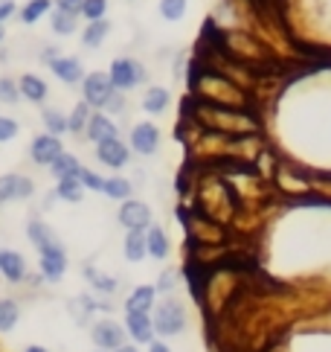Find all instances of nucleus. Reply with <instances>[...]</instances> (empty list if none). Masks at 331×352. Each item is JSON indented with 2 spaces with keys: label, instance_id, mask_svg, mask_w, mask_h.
Segmentation results:
<instances>
[{
  "label": "nucleus",
  "instance_id": "obj_1",
  "mask_svg": "<svg viewBox=\"0 0 331 352\" xmlns=\"http://www.w3.org/2000/svg\"><path fill=\"white\" fill-rule=\"evenodd\" d=\"M192 94L198 102L207 105H221V108H250V94L247 87H241L236 79H230L227 73H221L218 67L209 65H192Z\"/></svg>",
  "mask_w": 331,
  "mask_h": 352
},
{
  "label": "nucleus",
  "instance_id": "obj_2",
  "mask_svg": "<svg viewBox=\"0 0 331 352\" xmlns=\"http://www.w3.org/2000/svg\"><path fill=\"white\" fill-rule=\"evenodd\" d=\"M195 122L201 129L224 134V137H259L264 122L253 108H221V105H207L195 99L192 111Z\"/></svg>",
  "mask_w": 331,
  "mask_h": 352
},
{
  "label": "nucleus",
  "instance_id": "obj_3",
  "mask_svg": "<svg viewBox=\"0 0 331 352\" xmlns=\"http://www.w3.org/2000/svg\"><path fill=\"white\" fill-rule=\"evenodd\" d=\"M151 323H155L157 338H177L186 329V306L174 294L163 297L151 311Z\"/></svg>",
  "mask_w": 331,
  "mask_h": 352
},
{
  "label": "nucleus",
  "instance_id": "obj_4",
  "mask_svg": "<svg viewBox=\"0 0 331 352\" xmlns=\"http://www.w3.org/2000/svg\"><path fill=\"white\" fill-rule=\"evenodd\" d=\"M108 79H111V85H113V91L131 94L134 87H139V85H146V82H148V70H146V65H143L139 58L119 56V58H113V61H111Z\"/></svg>",
  "mask_w": 331,
  "mask_h": 352
},
{
  "label": "nucleus",
  "instance_id": "obj_5",
  "mask_svg": "<svg viewBox=\"0 0 331 352\" xmlns=\"http://www.w3.org/2000/svg\"><path fill=\"white\" fill-rule=\"evenodd\" d=\"M297 15L308 32L323 35V44H331V0H297Z\"/></svg>",
  "mask_w": 331,
  "mask_h": 352
},
{
  "label": "nucleus",
  "instance_id": "obj_6",
  "mask_svg": "<svg viewBox=\"0 0 331 352\" xmlns=\"http://www.w3.org/2000/svg\"><path fill=\"white\" fill-rule=\"evenodd\" d=\"M113 94L117 91H113V85L108 79V70L84 73V79H82V102H87L93 111H105V105L111 102Z\"/></svg>",
  "mask_w": 331,
  "mask_h": 352
},
{
  "label": "nucleus",
  "instance_id": "obj_7",
  "mask_svg": "<svg viewBox=\"0 0 331 352\" xmlns=\"http://www.w3.org/2000/svg\"><path fill=\"white\" fill-rule=\"evenodd\" d=\"M38 274L44 283H61L67 274V248L61 242H53L38 250Z\"/></svg>",
  "mask_w": 331,
  "mask_h": 352
},
{
  "label": "nucleus",
  "instance_id": "obj_8",
  "mask_svg": "<svg viewBox=\"0 0 331 352\" xmlns=\"http://www.w3.org/2000/svg\"><path fill=\"white\" fill-rule=\"evenodd\" d=\"M117 221L125 228V233H128V230L146 233L151 224H155V216H151V207L146 204V201L128 198V201H122V204H119V210H117Z\"/></svg>",
  "mask_w": 331,
  "mask_h": 352
},
{
  "label": "nucleus",
  "instance_id": "obj_9",
  "mask_svg": "<svg viewBox=\"0 0 331 352\" xmlns=\"http://www.w3.org/2000/svg\"><path fill=\"white\" fill-rule=\"evenodd\" d=\"M160 129L155 122H148V120H143V122H137V125H131V134H128V148L131 152H137L139 157H151V155H157L160 152Z\"/></svg>",
  "mask_w": 331,
  "mask_h": 352
},
{
  "label": "nucleus",
  "instance_id": "obj_10",
  "mask_svg": "<svg viewBox=\"0 0 331 352\" xmlns=\"http://www.w3.org/2000/svg\"><path fill=\"white\" fill-rule=\"evenodd\" d=\"M91 341L96 344V349H105V352H113L119 349L122 344H128V335H125V326L111 320V318H102L91 326Z\"/></svg>",
  "mask_w": 331,
  "mask_h": 352
},
{
  "label": "nucleus",
  "instance_id": "obj_11",
  "mask_svg": "<svg viewBox=\"0 0 331 352\" xmlns=\"http://www.w3.org/2000/svg\"><path fill=\"white\" fill-rule=\"evenodd\" d=\"M65 155V143H61V137H53V134H35L32 143H30V160L35 166L41 169H49L56 163V157Z\"/></svg>",
  "mask_w": 331,
  "mask_h": 352
},
{
  "label": "nucleus",
  "instance_id": "obj_12",
  "mask_svg": "<svg viewBox=\"0 0 331 352\" xmlns=\"http://www.w3.org/2000/svg\"><path fill=\"white\" fill-rule=\"evenodd\" d=\"M35 195V181L23 172H6L0 175V207L9 201H27Z\"/></svg>",
  "mask_w": 331,
  "mask_h": 352
},
{
  "label": "nucleus",
  "instance_id": "obj_13",
  "mask_svg": "<svg viewBox=\"0 0 331 352\" xmlns=\"http://www.w3.org/2000/svg\"><path fill=\"white\" fill-rule=\"evenodd\" d=\"M47 67H49V73L61 82V85H67V87H73V85H82V79H84V65H82V58L79 56H65V53H58V56H53L47 61Z\"/></svg>",
  "mask_w": 331,
  "mask_h": 352
},
{
  "label": "nucleus",
  "instance_id": "obj_14",
  "mask_svg": "<svg viewBox=\"0 0 331 352\" xmlns=\"http://www.w3.org/2000/svg\"><path fill=\"white\" fill-rule=\"evenodd\" d=\"M96 160L111 172H122L131 163V148L122 137H117V140H108V143L96 146Z\"/></svg>",
  "mask_w": 331,
  "mask_h": 352
},
{
  "label": "nucleus",
  "instance_id": "obj_15",
  "mask_svg": "<svg viewBox=\"0 0 331 352\" xmlns=\"http://www.w3.org/2000/svg\"><path fill=\"white\" fill-rule=\"evenodd\" d=\"M0 280H6L12 285H21V283L30 280V265L18 250L0 248Z\"/></svg>",
  "mask_w": 331,
  "mask_h": 352
},
{
  "label": "nucleus",
  "instance_id": "obj_16",
  "mask_svg": "<svg viewBox=\"0 0 331 352\" xmlns=\"http://www.w3.org/2000/svg\"><path fill=\"white\" fill-rule=\"evenodd\" d=\"M125 335L131 338L134 344H151L155 341V323H151L148 311H125Z\"/></svg>",
  "mask_w": 331,
  "mask_h": 352
},
{
  "label": "nucleus",
  "instance_id": "obj_17",
  "mask_svg": "<svg viewBox=\"0 0 331 352\" xmlns=\"http://www.w3.org/2000/svg\"><path fill=\"white\" fill-rule=\"evenodd\" d=\"M84 137H87V143H93V146L117 140V137H119V125H117V120H113V117L102 114V111H93V117H91V122H87V129H84Z\"/></svg>",
  "mask_w": 331,
  "mask_h": 352
},
{
  "label": "nucleus",
  "instance_id": "obj_18",
  "mask_svg": "<svg viewBox=\"0 0 331 352\" xmlns=\"http://www.w3.org/2000/svg\"><path fill=\"white\" fill-rule=\"evenodd\" d=\"M139 105H143V111H146L148 117L166 114V111H169V105H172L169 87H163V85H148L146 94H143V99H139Z\"/></svg>",
  "mask_w": 331,
  "mask_h": 352
},
{
  "label": "nucleus",
  "instance_id": "obj_19",
  "mask_svg": "<svg viewBox=\"0 0 331 352\" xmlns=\"http://www.w3.org/2000/svg\"><path fill=\"white\" fill-rule=\"evenodd\" d=\"M18 87H21V99H27L32 105H44L49 99V85L41 76H35V73H21Z\"/></svg>",
  "mask_w": 331,
  "mask_h": 352
},
{
  "label": "nucleus",
  "instance_id": "obj_20",
  "mask_svg": "<svg viewBox=\"0 0 331 352\" xmlns=\"http://www.w3.org/2000/svg\"><path fill=\"white\" fill-rule=\"evenodd\" d=\"M146 250H148V256L157 259V262L169 259V254H172V239H169V233L160 228V224H151V228L146 230Z\"/></svg>",
  "mask_w": 331,
  "mask_h": 352
},
{
  "label": "nucleus",
  "instance_id": "obj_21",
  "mask_svg": "<svg viewBox=\"0 0 331 352\" xmlns=\"http://www.w3.org/2000/svg\"><path fill=\"white\" fill-rule=\"evenodd\" d=\"M108 309H111V303H102V300H96L91 294H79L76 300H70V311L79 326H87V320H91L96 311H108Z\"/></svg>",
  "mask_w": 331,
  "mask_h": 352
},
{
  "label": "nucleus",
  "instance_id": "obj_22",
  "mask_svg": "<svg viewBox=\"0 0 331 352\" xmlns=\"http://www.w3.org/2000/svg\"><path fill=\"white\" fill-rule=\"evenodd\" d=\"M157 306V288L155 285H137L134 292L125 297V311H155Z\"/></svg>",
  "mask_w": 331,
  "mask_h": 352
},
{
  "label": "nucleus",
  "instance_id": "obj_23",
  "mask_svg": "<svg viewBox=\"0 0 331 352\" xmlns=\"http://www.w3.org/2000/svg\"><path fill=\"white\" fill-rule=\"evenodd\" d=\"M82 276H84L87 283H91V288H93L96 294H102V297L117 294V288H119V280H117V276H111V274H105V271L93 268V265H84V268H82Z\"/></svg>",
  "mask_w": 331,
  "mask_h": 352
},
{
  "label": "nucleus",
  "instance_id": "obj_24",
  "mask_svg": "<svg viewBox=\"0 0 331 352\" xmlns=\"http://www.w3.org/2000/svg\"><path fill=\"white\" fill-rule=\"evenodd\" d=\"M102 195L111 201H128V198H134V181L119 172H113L105 178V184H102Z\"/></svg>",
  "mask_w": 331,
  "mask_h": 352
},
{
  "label": "nucleus",
  "instance_id": "obj_25",
  "mask_svg": "<svg viewBox=\"0 0 331 352\" xmlns=\"http://www.w3.org/2000/svg\"><path fill=\"white\" fill-rule=\"evenodd\" d=\"M27 239H30V245L35 248V250H41V248H47V245H53V242H58V236H56V230L49 228V224L44 221V219H30L27 221Z\"/></svg>",
  "mask_w": 331,
  "mask_h": 352
},
{
  "label": "nucleus",
  "instance_id": "obj_26",
  "mask_svg": "<svg viewBox=\"0 0 331 352\" xmlns=\"http://www.w3.org/2000/svg\"><path fill=\"white\" fill-rule=\"evenodd\" d=\"M108 35H111V21L108 18L84 23V30H82V47L84 50H99L102 44L108 41Z\"/></svg>",
  "mask_w": 331,
  "mask_h": 352
},
{
  "label": "nucleus",
  "instance_id": "obj_27",
  "mask_svg": "<svg viewBox=\"0 0 331 352\" xmlns=\"http://www.w3.org/2000/svg\"><path fill=\"white\" fill-rule=\"evenodd\" d=\"M79 15L76 12H65V9H53L49 12V30H53L56 35H61V38H67V35L79 32Z\"/></svg>",
  "mask_w": 331,
  "mask_h": 352
},
{
  "label": "nucleus",
  "instance_id": "obj_28",
  "mask_svg": "<svg viewBox=\"0 0 331 352\" xmlns=\"http://www.w3.org/2000/svg\"><path fill=\"white\" fill-rule=\"evenodd\" d=\"M49 12H53V0H27V3L21 6V23L23 27H35L38 21L49 18Z\"/></svg>",
  "mask_w": 331,
  "mask_h": 352
},
{
  "label": "nucleus",
  "instance_id": "obj_29",
  "mask_svg": "<svg viewBox=\"0 0 331 352\" xmlns=\"http://www.w3.org/2000/svg\"><path fill=\"white\" fill-rule=\"evenodd\" d=\"M122 256L128 259V262H143L148 256V250H146V233H139V230H128L122 239Z\"/></svg>",
  "mask_w": 331,
  "mask_h": 352
},
{
  "label": "nucleus",
  "instance_id": "obj_30",
  "mask_svg": "<svg viewBox=\"0 0 331 352\" xmlns=\"http://www.w3.org/2000/svg\"><path fill=\"white\" fill-rule=\"evenodd\" d=\"M82 172V160L76 157L73 152H65L61 157H56V163L49 166V175H53L56 181H65V178H79Z\"/></svg>",
  "mask_w": 331,
  "mask_h": 352
},
{
  "label": "nucleus",
  "instance_id": "obj_31",
  "mask_svg": "<svg viewBox=\"0 0 331 352\" xmlns=\"http://www.w3.org/2000/svg\"><path fill=\"white\" fill-rule=\"evenodd\" d=\"M41 125H44L47 134L61 137V134H67V114H65L61 108L44 105V108H41Z\"/></svg>",
  "mask_w": 331,
  "mask_h": 352
},
{
  "label": "nucleus",
  "instance_id": "obj_32",
  "mask_svg": "<svg viewBox=\"0 0 331 352\" xmlns=\"http://www.w3.org/2000/svg\"><path fill=\"white\" fill-rule=\"evenodd\" d=\"M91 117H93V108L79 99L67 114V131L76 134V137H84V129H87V122H91Z\"/></svg>",
  "mask_w": 331,
  "mask_h": 352
},
{
  "label": "nucleus",
  "instance_id": "obj_33",
  "mask_svg": "<svg viewBox=\"0 0 331 352\" xmlns=\"http://www.w3.org/2000/svg\"><path fill=\"white\" fill-rule=\"evenodd\" d=\"M56 195L58 201H65V204H82L84 201V186L79 178H65V181H56Z\"/></svg>",
  "mask_w": 331,
  "mask_h": 352
},
{
  "label": "nucleus",
  "instance_id": "obj_34",
  "mask_svg": "<svg viewBox=\"0 0 331 352\" xmlns=\"http://www.w3.org/2000/svg\"><path fill=\"white\" fill-rule=\"evenodd\" d=\"M18 320H21V306H18V300L0 297V335H6V332L15 329Z\"/></svg>",
  "mask_w": 331,
  "mask_h": 352
},
{
  "label": "nucleus",
  "instance_id": "obj_35",
  "mask_svg": "<svg viewBox=\"0 0 331 352\" xmlns=\"http://www.w3.org/2000/svg\"><path fill=\"white\" fill-rule=\"evenodd\" d=\"M79 18H82L84 23H91V21H102V18H108V0H82Z\"/></svg>",
  "mask_w": 331,
  "mask_h": 352
},
{
  "label": "nucleus",
  "instance_id": "obj_36",
  "mask_svg": "<svg viewBox=\"0 0 331 352\" xmlns=\"http://www.w3.org/2000/svg\"><path fill=\"white\" fill-rule=\"evenodd\" d=\"M160 18L163 21H169V23H174V21H181L183 15H186V9H189V0H160Z\"/></svg>",
  "mask_w": 331,
  "mask_h": 352
},
{
  "label": "nucleus",
  "instance_id": "obj_37",
  "mask_svg": "<svg viewBox=\"0 0 331 352\" xmlns=\"http://www.w3.org/2000/svg\"><path fill=\"white\" fill-rule=\"evenodd\" d=\"M21 102V87L18 79L0 76V105H18Z\"/></svg>",
  "mask_w": 331,
  "mask_h": 352
},
{
  "label": "nucleus",
  "instance_id": "obj_38",
  "mask_svg": "<svg viewBox=\"0 0 331 352\" xmlns=\"http://www.w3.org/2000/svg\"><path fill=\"white\" fill-rule=\"evenodd\" d=\"M79 181L84 186V192H102V184H105V178H102V175L96 169H91V166H82Z\"/></svg>",
  "mask_w": 331,
  "mask_h": 352
},
{
  "label": "nucleus",
  "instance_id": "obj_39",
  "mask_svg": "<svg viewBox=\"0 0 331 352\" xmlns=\"http://www.w3.org/2000/svg\"><path fill=\"white\" fill-rule=\"evenodd\" d=\"M177 280H181V274H177L174 268H166L163 274H160V280L155 283V288H157V294H174V288H177Z\"/></svg>",
  "mask_w": 331,
  "mask_h": 352
},
{
  "label": "nucleus",
  "instance_id": "obj_40",
  "mask_svg": "<svg viewBox=\"0 0 331 352\" xmlns=\"http://www.w3.org/2000/svg\"><path fill=\"white\" fill-rule=\"evenodd\" d=\"M21 134V122L15 117L0 114V143H12Z\"/></svg>",
  "mask_w": 331,
  "mask_h": 352
},
{
  "label": "nucleus",
  "instance_id": "obj_41",
  "mask_svg": "<svg viewBox=\"0 0 331 352\" xmlns=\"http://www.w3.org/2000/svg\"><path fill=\"white\" fill-rule=\"evenodd\" d=\"M125 111H128V102H125V94H113L111 96V102L105 105V111L102 114H108V117H125Z\"/></svg>",
  "mask_w": 331,
  "mask_h": 352
},
{
  "label": "nucleus",
  "instance_id": "obj_42",
  "mask_svg": "<svg viewBox=\"0 0 331 352\" xmlns=\"http://www.w3.org/2000/svg\"><path fill=\"white\" fill-rule=\"evenodd\" d=\"M18 12V6H15V0H0V27H3V23L15 15Z\"/></svg>",
  "mask_w": 331,
  "mask_h": 352
},
{
  "label": "nucleus",
  "instance_id": "obj_43",
  "mask_svg": "<svg viewBox=\"0 0 331 352\" xmlns=\"http://www.w3.org/2000/svg\"><path fill=\"white\" fill-rule=\"evenodd\" d=\"M53 9H65V12H76L79 15L82 0H53Z\"/></svg>",
  "mask_w": 331,
  "mask_h": 352
},
{
  "label": "nucleus",
  "instance_id": "obj_44",
  "mask_svg": "<svg viewBox=\"0 0 331 352\" xmlns=\"http://www.w3.org/2000/svg\"><path fill=\"white\" fill-rule=\"evenodd\" d=\"M56 201H58V195H56V190H49L44 198H41V210H53L56 207Z\"/></svg>",
  "mask_w": 331,
  "mask_h": 352
},
{
  "label": "nucleus",
  "instance_id": "obj_45",
  "mask_svg": "<svg viewBox=\"0 0 331 352\" xmlns=\"http://www.w3.org/2000/svg\"><path fill=\"white\" fill-rule=\"evenodd\" d=\"M148 352H172V346H169V344H163V341H157V338H155V341L148 344Z\"/></svg>",
  "mask_w": 331,
  "mask_h": 352
},
{
  "label": "nucleus",
  "instance_id": "obj_46",
  "mask_svg": "<svg viewBox=\"0 0 331 352\" xmlns=\"http://www.w3.org/2000/svg\"><path fill=\"white\" fill-rule=\"evenodd\" d=\"M113 352H139V349H137V344H122L119 349H113Z\"/></svg>",
  "mask_w": 331,
  "mask_h": 352
},
{
  "label": "nucleus",
  "instance_id": "obj_47",
  "mask_svg": "<svg viewBox=\"0 0 331 352\" xmlns=\"http://www.w3.org/2000/svg\"><path fill=\"white\" fill-rule=\"evenodd\" d=\"M23 352H49V349H47V346H41V344H32V346H27Z\"/></svg>",
  "mask_w": 331,
  "mask_h": 352
},
{
  "label": "nucleus",
  "instance_id": "obj_48",
  "mask_svg": "<svg viewBox=\"0 0 331 352\" xmlns=\"http://www.w3.org/2000/svg\"><path fill=\"white\" fill-rule=\"evenodd\" d=\"M3 41H6V30H3V27H0V44H3Z\"/></svg>",
  "mask_w": 331,
  "mask_h": 352
},
{
  "label": "nucleus",
  "instance_id": "obj_49",
  "mask_svg": "<svg viewBox=\"0 0 331 352\" xmlns=\"http://www.w3.org/2000/svg\"><path fill=\"white\" fill-rule=\"evenodd\" d=\"M96 352H105V349H96Z\"/></svg>",
  "mask_w": 331,
  "mask_h": 352
}]
</instances>
